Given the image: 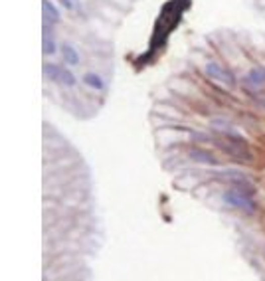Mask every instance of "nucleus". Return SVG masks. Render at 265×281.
Wrapping results in <instances>:
<instances>
[{
    "mask_svg": "<svg viewBox=\"0 0 265 281\" xmlns=\"http://www.w3.org/2000/svg\"><path fill=\"white\" fill-rule=\"evenodd\" d=\"M60 54H62V62H64V66H68V68H75V66H79V62H81L79 52H77L70 42L60 44Z\"/></svg>",
    "mask_w": 265,
    "mask_h": 281,
    "instance_id": "4",
    "label": "nucleus"
},
{
    "mask_svg": "<svg viewBox=\"0 0 265 281\" xmlns=\"http://www.w3.org/2000/svg\"><path fill=\"white\" fill-rule=\"evenodd\" d=\"M210 125L216 129L218 133L222 135V137H230V135H238V131H236V125L232 123V121H228V119L224 117H214L210 121Z\"/></svg>",
    "mask_w": 265,
    "mask_h": 281,
    "instance_id": "8",
    "label": "nucleus"
},
{
    "mask_svg": "<svg viewBox=\"0 0 265 281\" xmlns=\"http://www.w3.org/2000/svg\"><path fill=\"white\" fill-rule=\"evenodd\" d=\"M243 83H245L247 89H257V87L265 85V68H261V66L251 68V70L245 73Z\"/></svg>",
    "mask_w": 265,
    "mask_h": 281,
    "instance_id": "3",
    "label": "nucleus"
},
{
    "mask_svg": "<svg viewBox=\"0 0 265 281\" xmlns=\"http://www.w3.org/2000/svg\"><path fill=\"white\" fill-rule=\"evenodd\" d=\"M222 198H224V202H226L228 206H232V208H236V210H241V212H245V214H253V212H255V202H253V198H251L249 194L241 192V190L228 188V190L222 194Z\"/></svg>",
    "mask_w": 265,
    "mask_h": 281,
    "instance_id": "1",
    "label": "nucleus"
},
{
    "mask_svg": "<svg viewBox=\"0 0 265 281\" xmlns=\"http://www.w3.org/2000/svg\"><path fill=\"white\" fill-rule=\"evenodd\" d=\"M42 20L48 24H54V26H58L62 22V12L51 0H42Z\"/></svg>",
    "mask_w": 265,
    "mask_h": 281,
    "instance_id": "5",
    "label": "nucleus"
},
{
    "mask_svg": "<svg viewBox=\"0 0 265 281\" xmlns=\"http://www.w3.org/2000/svg\"><path fill=\"white\" fill-rule=\"evenodd\" d=\"M62 70H64V66L54 64V62H46V64H44V77L49 79V81H60Z\"/></svg>",
    "mask_w": 265,
    "mask_h": 281,
    "instance_id": "10",
    "label": "nucleus"
},
{
    "mask_svg": "<svg viewBox=\"0 0 265 281\" xmlns=\"http://www.w3.org/2000/svg\"><path fill=\"white\" fill-rule=\"evenodd\" d=\"M204 71H206L208 77H212L218 83H224L226 87H236L238 85V79L234 77V73L228 68H224L220 62H208L204 66Z\"/></svg>",
    "mask_w": 265,
    "mask_h": 281,
    "instance_id": "2",
    "label": "nucleus"
},
{
    "mask_svg": "<svg viewBox=\"0 0 265 281\" xmlns=\"http://www.w3.org/2000/svg\"><path fill=\"white\" fill-rule=\"evenodd\" d=\"M58 2H60V4H62V6L66 8V10H73V8H75L73 0H58Z\"/></svg>",
    "mask_w": 265,
    "mask_h": 281,
    "instance_id": "14",
    "label": "nucleus"
},
{
    "mask_svg": "<svg viewBox=\"0 0 265 281\" xmlns=\"http://www.w3.org/2000/svg\"><path fill=\"white\" fill-rule=\"evenodd\" d=\"M58 42H56V36H44V40H42V52H44V56H54L56 52H58Z\"/></svg>",
    "mask_w": 265,
    "mask_h": 281,
    "instance_id": "12",
    "label": "nucleus"
},
{
    "mask_svg": "<svg viewBox=\"0 0 265 281\" xmlns=\"http://www.w3.org/2000/svg\"><path fill=\"white\" fill-rule=\"evenodd\" d=\"M83 83L87 85V87H91V89H95V91H101L103 87H105V81H103V77L99 75V73H95V71H87L83 77Z\"/></svg>",
    "mask_w": 265,
    "mask_h": 281,
    "instance_id": "9",
    "label": "nucleus"
},
{
    "mask_svg": "<svg viewBox=\"0 0 265 281\" xmlns=\"http://www.w3.org/2000/svg\"><path fill=\"white\" fill-rule=\"evenodd\" d=\"M42 32H44V36H56V26L44 22L42 24Z\"/></svg>",
    "mask_w": 265,
    "mask_h": 281,
    "instance_id": "13",
    "label": "nucleus"
},
{
    "mask_svg": "<svg viewBox=\"0 0 265 281\" xmlns=\"http://www.w3.org/2000/svg\"><path fill=\"white\" fill-rule=\"evenodd\" d=\"M58 83H62V85H66V87H73L75 83H77V77H75V73H73L68 66H64V70H62V75H60V81Z\"/></svg>",
    "mask_w": 265,
    "mask_h": 281,
    "instance_id": "11",
    "label": "nucleus"
},
{
    "mask_svg": "<svg viewBox=\"0 0 265 281\" xmlns=\"http://www.w3.org/2000/svg\"><path fill=\"white\" fill-rule=\"evenodd\" d=\"M188 157L196 161V163H202V164H218V157H214L210 151H204L200 147H190L188 149Z\"/></svg>",
    "mask_w": 265,
    "mask_h": 281,
    "instance_id": "7",
    "label": "nucleus"
},
{
    "mask_svg": "<svg viewBox=\"0 0 265 281\" xmlns=\"http://www.w3.org/2000/svg\"><path fill=\"white\" fill-rule=\"evenodd\" d=\"M216 178L228 182L230 186H238V184H243V182H249V178L243 172H240V170H222V172L216 174Z\"/></svg>",
    "mask_w": 265,
    "mask_h": 281,
    "instance_id": "6",
    "label": "nucleus"
},
{
    "mask_svg": "<svg viewBox=\"0 0 265 281\" xmlns=\"http://www.w3.org/2000/svg\"><path fill=\"white\" fill-rule=\"evenodd\" d=\"M253 99H255V103H257L261 109H265V95L257 93V95H253Z\"/></svg>",
    "mask_w": 265,
    "mask_h": 281,
    "instance_id": "15",
    "label": "nucleus"
}]
</instances>
